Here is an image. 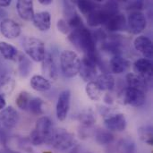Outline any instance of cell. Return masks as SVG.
Listing matches in <instances>:
<instances>
[{
	"label": "cell",
	"mask_w": 153,
	"mask_h": 153,
	"mask_svg": "<svg viewBox=\"0 0 153 153\" xmlns=\"http://www.w3.org/2000/svg\"><path fill=\"white\" fill-rule=\"evenodd\" d=\"M68 39L84 55H95V39L86 27L73 30L69 33Z\"/></svg>",
	"instance_id": "obj_1"
},
{
	"label": "cell",
	"mask_w": 153,
	"mask_h": 153,
	"mask_svg": "<svg viewBox=\"0 0 153 153\" xmlns=\"http://www.w3.org/2000/svg\"><path fill=\"white\" fill-rule=\"evenodd\" d=\"M81 59L77 54L72 50H64L60 56V67L65 76L68 78L75 77L80 71Z\"/></svg>",
	"instance_id": "obj_2"
},
{
	"label": "cell",
	"mask_w": 153,
	"mask_h": 153,
	"mask_svg": "<svg viewBox=\"0 0 153 153\" xmlns=\"http://www.w3.org/2000/svg\"><path fill=\"white\" fill-rule=\"evenodd\" d=\"M22 47L25 53L35 62H42L46 50L42 40L35 37H26L22 40Z\"/></svg>",
	"instance_id": "obj_3"
},
{
	"label": "cell",
	"mask_w": 153,
	"mask_h": 153,
	"mask_svg": "<svg viewBox=\"0 0 153 153\" xmlns=\"http://www.w3.org/2000/svg\"><path fill=\"white\" fill-rule=\"evenodd\" d=\"M74 136L64 128H57L54 130L51 144L56 150L64 152L74 146Z\"/></svg>",
	"instance_id": "obj_4"
},
{
	"label": "cell",
	"mask_w": 153,
	"mask_h": 153,
	"mask_svg": "<svg viewBox=\"0 0 153 153\" xmlns=\"http://www.w3.org/2000/svg\"><path fill=\"white\" fill-rule=\"evenodd\" d=\"M98 60L96 55H84L81 60L79 74L85 82H92L97 74Z\"/></svg>",
	"instance_id": "obj_5"
},
{
	"label": "cell",
	"mask_w": 153,
	"mask_h": 153,
	"mask_svg": "<svg viewBox=\"0 0 153 153\" xmlns=\"http://www.w3.org/2000/svg\"><path fill=\"white\" fill-rule=\"evenodd\" d=\"M121 100L123 103L130 105L132 107H142L146 102V96L145 93L133 89V88H126L121 94Z\"/></svg>",
	"instance_id": "obj_6"
},
{
	"label": "cell",
	"mask_w": 153,
	"mask_h": 153,
	"mask_svg": "<svg viewBox=\"0 0 153 153\" xmlns=\"http://www.w3.org/2000/svg\"><path fill=\"white\" fill-rule=\"evenodd\" d=\"M35 130L42 136L44 143L50 145L54 134V127L51 119L48 117H41L36 122Z\"/></svg>",
	"instance_id": "obj_7"
},
{
	"label": "cell",
	"mask_w": 153,
	"mask_h": 153,
	"mask_svg": "<svg viewBox=\"0 0 153 153\" xmlns=\"http://www.w3.org/2000/svg\"><path fill=\"white\" fill-rule=\"evenodd\" d=\"M127 25L130 32L133 34H140L145 30L147 20L145 15L140 11H133L127 18Z\"/></svg>",
	"instance_id": "obj_8"
},
{
	"label": "cell",
	"mask_w": 153,
	"mask_h": 153,
	"mask_svg": "<svg viewBox=\"0 0 153 153\" xmlns=\"http://www.w3.org/2000/svg\"><path fill=\"white\" fill-rule=\"evenodd\" d=\"M70 101H71V91L69 90L63 91L58 96L56 108V117L58 120L64 121L66 119L70 109Z\"/></svg>",
	"instance_id": "obj_9"
},
{
	"label": "cell",
	"mask_w": 153,
	"mask_h": 153,
	"mask_svg": "<svg viewBox=\"0 0 153 153\" xmlns=\"http://www.w3.org/2000/svg\"><path fill=\"white\" fill-rule=\"evenodd\" d=\"M0 32L4 38L13 39L21 35L22 29L16 22L9 18H5L0 22Z\"/></svg>",
	"instance_id": "obj_10"
},
{
	"label": "cell",
	"mask_w": 153,
	"mask_h": 153,
	"mask_svg": "<svg viewBox=\"0 0 153 153\" xmlns=\"http://www.w3.org/2000/svg\"><path fill=\"white\" fill-rule=\"evenodd\" d=\"M104 125L109 132H123L126 127V119L124 114L118 113L105 118Z\"/></svg>",
	"instance_id": "obj_11"
},
{
	"label": "cell",
	"mask_w": 153,
	"mask_h": 153,
	"mask_svg": "<svg viewBox=\"0 0 153 153\" xmlns=\"http://www.w3.org/2000/svg\"><path fill=\"white\" fill-rule=\"evenodd\" d=\"M0 123L6 128H14L19 123V114L13 107L4 108L0 113Z\"/></svg>",
	"instance_id": "obj_12"
},
{
	"label": "cell",
	"mask_w": 153,
	"mask_h": 153,
	"mask_svg": "<svg viewBox=\"0 0 153 153\" xmlns=\"http://www.w3.org/2000/svg\"><path fill=\"white\" fill-rule=\"evenodd\" d=\"M134 48L139 51L144 58L152 60L153 56V44L152 41L146 36H138L134 40Z\"/></svg>",
	"instance_id": "obj_13"
},
{
	"label": "cell",
	"mask_w": 153,
	"mask_h": 153,
	"mask_svg": "<svg viewBox=\"0 0 153 153\" xmlns=\"http://www.w3.org/2000/svg\"><path fill=\"white\" fill-rule=\"evenodd\" d=\"M134 74L142 76L147 82L152 77V61L147 58H140L134 64Z\"/></svg>",
	"instance_id": "obj_14"
},
{
	"label": "cell",
	"mask_w": 153,
	"mask_h": 153,
	"mask_svg": "<svg viewBox=\"0 0 153 153\" xmlns=\"http://www.w3.org/2000/svg\"><path fill=\"white\" fill-rule=\"evenodd\" d=\"M19 16L25 21H32L34 16L33 2L31 0H19L16 4Z\"/></svg>",
	"instance_id": "obj_15"
},
{
	"label": "cell",
	"mask_w": 153,
	"mask_h": 153,
	"mask_svg": "<svg viewBox=\"0 0 153 153\" xmlns=\"http://www.w3.org/2000/svg\"><path fill=\"white\" fill-rule=\"evenodd\" d=\"M34 26L40 31H47L51 25V15L48 12L43 11L34 13L32 19Z\"/></svg>",
	"instance_id": "obj_16"
},
{
	"label": "cell",
	"mask_w": 153,
	"mask_h": 153,
	"mask_svg": "<svg viewBox=\"0 0 153 153\" xmlns=\"http://www.w3.org/2000/svg\"><path fill=\"white\" fill-rule=\"evenodd\" d=\"M43 74L50 80L56 81L57 79V69L56 64L54 62L53 57L50 54L45 55L44 59L42 60V66H41Z\"/></svg>",
	"instance_id": "obj_17"
},
{
	"label": "cell",
	"mask_w": 153,
	"mask_h": 153,
	"mask_svg": "<svg viewBox=\"0 0 153 153\" xmlns=\"http://www.w3.org/2000/svg\"><path fill=\"white\" fill-rule=\"evenodd\" d=\"M126 19L123 13H117L111 16L106 22V27L109 31H120L124 30L126 27Z\"/></svg>",
	"instance_id": "obj_18"
},
{
	"label": "cell",
	"mask_w": 153,
	"mask_h": 153,
	"mask_svg": "<svg viewBox=\"0 0 153 153\" xmlns=\"http://www.w3.org/2000/svg\"><path fill=\"white\" fill-rule=\"evenodd\" d=\"M126 83L129 88H133V89L141 91L144 93L147 91L148 82L142 76H140L134 73H130L126 75Z\"/></svg>",
	"instance_id": "obj_19"
},
{
	"label": "cell",
	"mask_w": 153,
	"mask_h": 153,
	"mask_svg": "<svg viewBox=\"0 0 153 153\" xmlns=\"http://www.w3.org/2000/svg\"><path fill=\"white\" fill-rule=\"evenodd\" d=\"M110 16L105 13L100 6V8L97 9L87 16V22L91 27H97L101 24H106Z\"/></svg>",
	"instance_id": "obj_20"
},
{
	"label": "cell",
	"mask_w": 153,
	"mask_h": 153,
	"mask_svg": "<svg viewBox=\"0 0 153 153\" xmlns=\"http://www.w3.org/2000/svg\"><path fill=\"white\" fill-rule=\"evenodd\" d=\"M0 54L4 59L11 61H17L21 55L15 47L5 41H0Z\"/></svg>",
	"instance_id": "obj_21"
},
{
	"label": "cell",
	"mask_w": 153,
	"mask_h": 153,
	"mask_svg": "<svg viewBox=\"0 0 153 153\" xmlns=\"http://www.w3.org/2000/svg\"><path fill=\"white\" fill-rule=\"evenodd\" d=\"M130 64L129 62L122 57L121 56H115L111 60H110V63H109V66H110V70L114 73V74H122L124 72H126L128 67H129Z\"/></svg>",
	"instance_id": "obj_22"
},
{
	"label": "cell",
	"mask_w": 153,
	"mask_h": 153,
	"mask_svg": "<svg viewBox=\"0 0 153 153\" xmlns=\"http://www.w3.org/2000/svg\"><path fill=\"white\" fill-rule=\"evenodd\" d=\"M30 87L37 91H47L51 88L50 82L42 75H33L30 81Z\"/></svg>",
	"instance_id": "obj_23"
},
{
	"label": "cell",
	"mask_w": 153,
	"mask_h": 153,
	"mask_svg": "<svg viewBox=\"0 0 153 153\" xmlns=\"http://www.w3.org/2000/svg\"><path fill=\"white\" fill-rule=\"evenodd\" d=\"M96 83L102 91H111L115 87V78L109 74H103L97 77Z\"/></svg>",
	"instance_id": "obj_24"
},
{
	"label": "cell",
	"mask_w": 153,
	"mask_h": 153,
	"mask_svg": "<svg viewBox=\"0 0 153 153\" xmlns=\"http://www.w3.org/2000/svg\"><path fill=\"white\" fill-rule=\"evenodd\" d=\"M85 91L87 96L93 101H99L102 98V91L96 82H89L86 85Z\"/></svg>",
	"instance_id": "obj_25"
},
{
	"label": "cell",
	"mask_w": 153,
	"mask_h": 153,
	"mask_svg": "<svg viewBox=\"0 0 153 153\" xmlns=\"http://www.w3.org/2000/svg\"><path fill=\"white\" fill-rule=\"evenodd\" d=\"M95 140L100 145H108L113 143L114 135L108 130L100 129L95 132Z\"/></svg>",
	"instance_id": "obj_26"
},
{
	"label": "cell",
	"mask_w": 153,
	"mask_h": 153,
	"mask_svg": "<svg viewBox=\"0 0 153 153\" xmlns=\"http://www.w3.org/2000/svg\"><path fill=\"white\" fill-rule=\"evenodd\" d=\"M76 4L81 13L86 16L91 14L92 12L96 11L97 9L100 8V5H99L96 2H92V1L81 0V1H78Z\"/></svg>",
	"instance_id": "obj_27"
},
{
	"label": "cell",
	"mask_w": 153,
	"mask_h": 153,
	"mask_svg": "<svg viewBox=\"0 0 153 153\" xmlns=\"http://www.w3.org/2000/svg\"><path fill=\"white\" fill-rule=\"evenodd\" d=\"M138 135L142 142L148 145L153 144V130L151 126H143L138 129Z\"/></svg>",
	"instance_id": "obj_28"
},
{
	"label": "cell",
	"mask_w": 153,
	"mask_h": 153,
	"mask_svg": "<svg viewBox=\"0 0 153 153\" xmlns=\"http://www.w3.org/2000/svg\"><path fill=\"white\" fill-rule=\"evenodd\" d=\"M78 119H79L80 123L82 124V126L83 127H86V128L92 127L96 122V119H95L92 112L90 110L81 112L80 115L78 116Z\"/></svg>",
	"instance_id": "obj_29"
},
{
	"label": "cell",
	"mask_w": 153,
	"mask_h": 153,
	"mask_svg": "<svg viewBox=\"0 0 153 153\" xmlns=\"http://www.w3.org/2000/svg\"><path fill=\"white\" fill-rule=\"evenodd\" d=\"M30 95L29 92L27 91H21L18 96L15 99V102H16V106L22 110H26L27 108H29V104L30 101Z\"/></svg>",
	"instance_id": "obj_30"
},
{
	"label": "cell",
	"mask_w": 153,
	"mask_h": 153,
	"mask_svg": "<svg viewBox=\"0 0 153 153\" xmlns=\"http://www.w3.org/2000/svg\"><path fill=\"white\" fill-rule=\"evenodd\" d=\"M43 105H44V101L40 98H33L30 100L29 104L30 111L34 115L40 116L44 113Z\"/></svg>",
	"instance_id": "obj_31"
},
{
	"label": "cell",
	"mask_w": 153,
	"mask_h": 153,
	"mask_svg": "<svg viewBox=\"0 0 153 153\" xmlns=\"http://www.w3.org/2000/svg\"><path fill=\"white\" fill-rule=\"evenodd\" d=\"M71 28V30H77V29H80V28H82V27H85L83 22H82V19L81 18V16L78 14V13H74L73 14L71 17L68 18V20L66 21Z\"/></svg>",
	"instance_id": "obj_32"
},
{
	"label": "cell",
	"mask_w": 153,
	"mask_h": 153,
	"mask_svg": "<svg viewBox=\"0 0 153 153\" xmlns=\"http://www.w3.org/2000/svg\"><path fill=\"white\" fill-rule=\"evenodd\" d=\"M19 62V68H20V71L21 73L23 74L24 73H26V75L29 74L30 72V64L29 62V60L24 56H22L20 55L19 56V59L17 60Z\"/></svg>",
	"instance_id": "obj_33"
},
{
	"label": "cell",
	"mask_w": 153,
	"mask_h": 153,
	"mask_svg": "<svg viewBox=\"0 0 153 153\" xmlns=\"http://www.w3.org/2000/svg\"><path fill=\"white\" fill-rule=\"evenodd\" d=\"M14 88V80L10 76H5L1 82V89H3L5 92H11Z\"/></svg>",
	"instance_id": "obj_34"
},
{
	"label": "cell",
	"mask_w": 153,
	"mask_h": 153,
	"mask_svg": "<svg viewBox=\"0 0 153 153\" xmlns=\"http://www.w3.org/2000/svg\"><path fill=\"white\" fill-rule=\"evenodd\" d=\"M30 141L31 144L34 146H39V145H41L42 143H44V140H43L42 136L35 129L30 134Z\"/></svg>",
	"instance_id": "obj_35"
},
{
	"label": "cell",
	"mask_w": 153,
	"mask_h": 153,
	"mask_svg": "<svg viewBox=\"0 0 153 153\" xmlns=\"http://www.w3.org/2000/svg\"><path fill=\"white\" fill-rule=\"evenodd\" d=\"M56 27H57L58 30H59L60 32H62L63 34H69V33L72 31V30H71V28H70L68 22H67L66 20H65V19H60V20H58V22H57V23H56Z\"/></svg>",
	"instance_id": "obj_36"
},
{
	"label": "cell",
	"mask_w": 153,
	"mask_h": 153,
	"mask_svg": "<svg viewBox=\"0 0 153 153\" xmlns=\"http://www.w3.org/2000/svg\"><path fill=\"white\" fill-rule=\"evenodd\" d=\"M5 105H6V102H5L4 95L0 94V110H3L5 108Z\"/></svg>",
	"instance_id": "obj_37"
},
{
	"label": "cell",
	"mask_w": 153,
	"mask_h": 153,
	"mask_svg": "<svg viewBox=\"0 0 153 153\" xmlns=\"http://www.w3.org/2000/svg\"><path fill=\"white\" fill-rule=\"evenodd\" d=\"M11 0H0V7H7L11 4Z\"/></svg>",
	"instance_id": "obj_38"
},
{
	"label": "cell",
	"mask_w": 153,
	"mask_h": 153,
	"mask_svg": "<svg viewBox=\"0 0 153 153\" xmlns=\"http://www.w3.org/2000/svg\"><path fill=\"white\" fill-rule=\"evenodd\" d=\"M53 1L52 0H39V3L43 4V5H48V4H50Z\"/></svg>",
	"instance_id": "obj_39"
},
{
	"label": "cell",
	"mask_w": 153,
	"mask_h": 153,
	"mask_svg": "<svg viewBox=\"0 0 153 153\" xmlns=\"http://www.w3.org/2000/svg\"><path fill=\"white\" fill-rule=\"evenodd\" d=\"M6 15H7V13H6L4 10H3V9H1V8H0V19L4 18ZM4 19H5V18H4Z\"/></svg>",
	"instance_id": "obj_40"
},
{
	"label": "cell",
	"mask_w": 153,
	"mask_h": 153,
	"mask_svg": "<svg viewBox=\"0 0 153 153\" xmlns=\"http://www.w3.org/2000/svg\"><path fill=\"white\" fill-rule=\"evenodd\" d=\"M71 153H78V148L76 147V148H74V150L72 151V152Z\"/></svg>",
	"instance_id": "obj_41"
},
{
	"label": "cell",
	"mask_w": 153,
	"mask_h": 153,
	"mask_svg": "<svg viewBox=\"0 0 153 153\" xmlns=\"http://www.w3.org/2000/svg\"><path fill=\"white\" fill-rule=\"evenodd\" d=\"M0 126H1V123H0Z\"/></svg>",
	"instance_id": "obj_42"
},
{
	"label": "cell",
	"mask_w": 153,
	"mask_h": 153,
	"mask_svg": "<svg viewBox=\"0 0 153 153\" xmlns=\"http://www.w3.org/2000/svg\"><path fill=\"white\" fill-rule=\"evenodd\" d=\"M48 153H49V152H48Z\"/></svg>",
	"instance_id": "obj_43"
}]
</instances>
